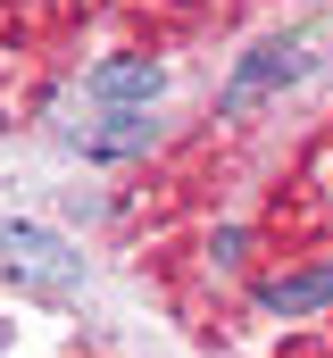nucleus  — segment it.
I'll list each match as a JSON object with an SVG mask.
<instances>
[{"mask_svg":"<svg viewBox=\"0 0 333 358\" xmlns=\"http://www.w3.org/2000/svg\"><path fill=\"white\" fill-rule=\"evenodd\" d=\"M0 267L25 275L34 292H76V283H83L76 250H67V242H50L42 225H0Z\"/></svg>","mask_w":333,"mask_h":358,"instance_id":"1","label":"nucleus"},{"mask_svg":"<svg viewBox=\"0 0 333 358\" xmlns=\"http://www.w3.org/2000/svg\"><path fill=\"white\" fill-rule=\"evenodd\" d=\"M83 92H92L100 117H150V100H159V67H150V59H100Z\"/></svg>","mask_w":333,"mask_h":358,"instance_id":"2","label":"nucleus"},{"mask_svg":"<svg viewBox=\"0 0 333 358\" xmlns=\"http://www.w3.org/2000/svg\"><path fill=\"white\" fill-rule=\"evenodd\" d=\"M300 67H309V50H300V42H283V50H267V59H250L242 76H234V92H225V117H242V108H258L267 92H275V84H292Z\"/></svg>","mask_w":333,"mask_h":358,"instance_id":"3","label":"nucleus"}]
</instances>
